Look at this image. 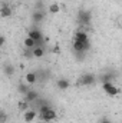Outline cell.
I'll list each match as a JSON object with an SVG mask.
<instances>
[{"instance_id": "obj_1", "label": "cell", "mask_w": 122, "mask_h": 123, "mask_svg": "<svg viewBox=\"0 0 122 123\" xmlns=\"http://www.w3.org/2000/svg\"><path fill=\"white\" fill-rule=\"evenodd\" d=\"M102 89H103V92L106 93L108 96H111V97H115V96H118L121 93V89L116 87L112 82H102Z\"/></svg>"}, {"instance_id": "obj_2", "label": "cell", "mask_w": 122, "mask_h": 123, "mask_svg": "<svg viewBox=\"0 0 122 123\" xmlns=\"http://www.w3.org/2000/svg\"><path fill=\"white\" fill-rule=\"evenodd\" d=\"M39 117H40L43 122H53V120L58 117V113L55 112V109L49 107V109H46L45 112H40V113H39Z\"/></svg>"}, {"instance_id": "obj_3", "label": "cell", "mask_w": 122, "mask_h": 123, "mask_svg": "<svg viewBox=\"0 0 122 123\" xmlns=\"http://www.w3.org/2000/svg\"><path fill=\"white\" fill-rule=\"evenodd\" d=\"M27 37H30L32 40H34L36 46H42V40H43V34L39 29H30L27 33Z\"/></svg>"}, {"instance_id": "obj_4", "label": "cell", "mask_w": 122, "mask_h": 123, "mask_svg": "<svg viewBox=\"0 0 122 123\" xmlns=\"http://www.w3.org/2000/svg\"><path fill=\"white\" fill-rule=\"evenodd\" d=\"M95 83H96V76L92 73H85L79 79V85H82V86H92Z\"/></svg>"}, {"instance_id": "obj_5", "label": "cell", "mask_w": 122, "mask_h": 123, "mask_svg": "<svg viewBox=\"0 0 122 123\" xmlns=\"http://www.w3.org/2000/svg\"><path fill=\"white\" fill-rule=\"evenodd\" d=\"M78 20L82 26H88L91 23V13L86 12V10H81L79 14H78Z\"/></svg>"}, {"instance_id": "obj_6", "label": "cell", "mask_w": 122, "mask_h": 123, "mask_svg": "<svg viewBox=\"0 0 122 123\" xmlns=\"http://www.w3.org/2000/svg\"><path fill=\"white\" fill-rule=\"evenodd\" d=\"M36 117H37V110H34V109H30L29 107L27 110L23 112V119H25L26 123H32Z\"/></svg>"}, {"instance_id": "obj_7", "label": "cell", "mask_w": 122, "mask_h": 123, "mask_svg": "<svg viewBox=\"0 0 122 123\" xmlns=\"http://www.w3.org/2000/svg\"><path fill=\"white\" fill-rule=\"evenodd\" d=\"M75 42H81V43H86V42H89V36H88V33L85 30H78L75 33V39H73Z\"/></svg>"}, {"instance_id": "obj_8", "label": "cell", "mask_w": 122, "mask_h": 123, "mask_svg": "<svg viewBox=\"0 0 122 123\" xmlns=\"http://www.w3.org/2000/svg\"><path fill=\"white\" fill-rule=\"evenodd\" d=\"M37 97H40V96H39V93L36 92V90H33V89H30L29 92L23 96V100H26V102L30 105V103H33V102H34Z\"/></svg>"}, {"instance_id": "obj_9", "label": "cell", "mask_w": 122, "mask_h": 123, "mask_svg": "<svg viewBox=\"0 0 122 123\" xmlns=\"http://www.w3.org/2000/svg\"><path fill=\"white\" fill-rule=\"evenodd\" d=\"M32 55L34 59H42L45 56V47L43 46H34L32 49Z\"/></svg>"}, {"instance_id": "obj_10", "label": "cell", "mask_w": 122, "mask_h": 123, "mask_svg": "<svg viewBox=\"0 0 122 123\" xmlns=\"http://www.w3.org/2000/svg\"><path fill=\"white\" fill-rule=\"evenodd\" d=\"M32 20L34 23H42L45 20V12L43 10H36L33 14H32Z\"/></svg>"}, {"instance_id": "obj_11", "label": "cell", "mask_w": 122, "mask_h": 123, "mask_svg": "<svg viewBox=\"0 0 122 123\" xmlns=\"http://www.w3.org/2000/svg\"><path fill=\"white\" fill-rule=\"evenodd\" d=\"M69 86H70V82H69V79H65V77H62V79H59V80L56 82V87H58L59 90H66V89H69Z\"/></svg>"}, {"instance_id": "obj_12", "label": "cell", "mask_w": 122, "mask_h": 123, "mask_svg": "<svg viewBox=\"0 0 122 123\" xmlns=\"http://www.w3.org/2000/svg\"><path fill=\"white\" fill-rule=\"evenodd\" d=\"M37 82V74L34 73V72H29V73H26V76H25V83H27V85H34Z\"/></svg>"}, {"instance_id": "obj_13", "label": "cell", "mask_w": 122, "mask_h": 123, "mask_svg": "<svg viewBox=\"0 0 122 123\" xmlns=\"http://www.w3.org/2000/svg\"><path fill=\"white\" fill-rule=\"evenodd\" d=\"M12 16V9L7 6V4H3L1 7H0V17H10Z\"/></svg>"}, {"instance_id": "obj_14", "label": "cell", "mask_w": 122, "mask_h": 123, "mask_svg": "<svg viewBox=\"0 0 122 123\" xmlns=\"http://www.w3.org/2000/svg\"><path fill=\"white\" fill-rule=\"evenodd\" d=\"M29 90H30V85H27V83H19V86H17V92H19V94L25 96Z\"/></svg>"}, {"instance_id": "obj_15", "label": "cell", "mask_w": 122, "mask_h": 123, "mask_svg": "<svg viewBox=\"0 0 122 123\" xmlns=\"http://www.w3.org/2000/svg\"><path fill=\"white\" fill-rule=\"evenodd\" d=\"M47 12H49L50 14H58V13H61V4H59V3H52V4H49Z\"/></svg>"}, {"instance_id": "obj_16", "label": "cell", "mask_w": 122, "mask_h": 123, "mask_svg": "<svg viewBox=\"0 0 122 123\" xmlns=\"http://www.w3.org/2000/svg\"><path fill=\"white\" fill-rule=\"evenodd\" d=\"M23 46H25V49H33L34 46H36V43H34V40H32L30 37H25V40H23Z\"/></svg>"}, {"instance_id": "obj_17", "label": "cell", "mask_w": 122, "mask_h": 123, "mask_svg": "<svg viewBox=\"0 0 122 123\" xmlns=\"http://www.w3.org/2000/svg\"><path fill=\"white\" fill-rule=\"evenodd\" d=\"M17 107H19V110L25 112V110H27V109L30 107V105H29L26 100H20V102H19V105H17Z\"/></svg>"}, {"instance_id": "obj_18", "label": "cell", "mask_w": 122, "mask_h": 123, "mask_svg": "<svg viewBox=\"0 0 122 123\" xmlns=\"http://www.w3.org/2000/svg\"><path fill=\"white\" fill-rule=\"evenodd\" d=\"M4 73H6L7 76H12V74L14 73V67H13L12 64H6V66H4Z\"/></svg>"}, {"instance_id": "obj_19", "label": "cell", "mask_w": 122, "mask_h": 123, "mask_svg": "<svg viewBox=\"0 0 122 123\" xmlns=\"http://www.w3.org/2000/svg\"><path fill=\"white\" fill-rule=\"evenodd\" d=\"M25 57H26V59H30V57H33L30 49H26V50H25Z\"/></svg>"}, {"instance_id": "obj_20", "label": "cell", "mask_w": 122, "mask_h": 123, "mask_svg": "<svg viewBox=\"0 0 122 123\" xmlns=\"http://www.w3.org/2000/svg\"><path fill=\"white\" fill-rule=\"evenodd\" d=\"M6 119H7V115H4V113H0V122H6Z\"/></svg>"}, {"instance_id": "obj_21", "label": "cell", "mask_w": 122, "mask_h": 123, "mask_svg": "<svg viewBox=\"0 0 122 123\" xmlns=\"http://www.w3.org/2000/svg\"><path fill=\"white\" fill-rule=\"evenodd\" d=\"M4 43H6V37L4 36H0V47H3Z\"/></svg>"}, {"instance_id": "obj_22", "label": "cell", "mask_w": 122, "mask_h": 123, "mask_svg": "<svg viewBox=\"0 0 122 123\" xmlns=\"http://www.w3.org/2000/svg\"><path fill=\"white\" fill-rule=\"evenodd\" d=\"M99 123H112V122H111V119H102Z\"/></svg>"}]
</instances>
